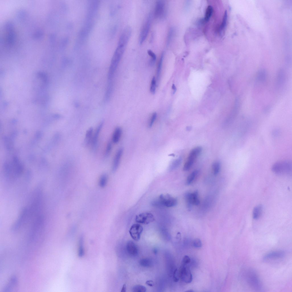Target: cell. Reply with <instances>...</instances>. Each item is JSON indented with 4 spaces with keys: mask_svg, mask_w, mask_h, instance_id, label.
Listing matches in <instances>:
<instances>
[{
    "mask_svg": "<svg viewBox=\"0 0 292 292\" xmlns=\"http://www.w3.org/2000/svg\"><path fill=\"white\" fill-rule=\"evenodd\" d=\"M179 277L182 281L186 283H190L192 279L190 271L187 264L182 263L179 272Z\"/></svg>",
    "mask_w": 292,
    "mask_h": 292,
    "instance_id": "7",
    "label": "cell"
},
{
    "mask_svg": "<svg viewBox=\"0 0 292 292\" xmlns=\"http://www.w3.org/2000/svg\"><path fill=\"white\" fill-rule=\"evenodd\" d=\"M179 273L177 269H176L174 271L173 274V280L175 282H177L179 280Z\"/></svg>",
    "mask_w": 292,
    "mask_h": 292,
    "instance_id": "38",
    "label": "cell"
},
{
    "mask_svg": "<svg viewBox=\"0 0 292 292\" xmlns=\"http://www.w3.org/2000/svg\"><path fill=\"white\" fill-rule=\"evenodd\" d=\"M262 206L260 205L256 206L254 208L252 216L254 219L257 220L260 218L262 214Z\"/></svg>",
    "mask_w": 292,
    "mask_h": 292,
    "instance_id": "22",
    "label": "cell"
},
{
    "mask_svg": "<svg viewBox=\"0 0 292 292\" xmlns=\"http://www.w3.org/2000/svg\"><path fill=\"white\" fill-rule=\"evenodd\" d=\"M193 245L196 248H201L202 246V243L200 239L198 238L195 239L193 242Z\"/></svg>",
    "mask_w": 292,
    "mask_h": 292,
    "instance_id": "35",
    "label": "cell"
},
{
    "mask_svg": "<svg viewBox=\"0 0 292 292\" xmlns=\"http://www.w3.org/2000/svg\"><path fill=\"white\" fill-rule=\"evenodd\" d=\"M177 199L168 193L162 194L153 202L154 205L171 207L175 206L177 203Z\"/></svg>",
    "mask_w": 292,
    "mask_h": 292,
    "instance_id": "4",
    "label": "cell"
},
{
    "mask_svg": "<svg viewBox=\"0 0 292 292\" xmlns=\"http://www.w3.org/2000/svg\"><path fill=\"white\" fill-rule=\"evenodd\" d=\"M146 284L150 286H153L154 285L153 282L152 280H148L146 282Z\"/></svg>",
    "mask_w": 292,
    "mask_h": 292,
    "instance_id": "40",
    "label": "cell"
},
{
    "mask_svg": "<svg viewBox=\"0 0 292 292\" xmlns=\"http://www.w3.org/2000/svg\"><path fill=\"white\" fill-rule=\"evenodd\" d=\"M292 169V162L288 160L281 161L276 162L271 167V170L273 172L280 175L291 174Z\"/></svg>",
    "mask_w": 292,
    "mask_h": 292,
    "instance_id": "2",
    "label": "cell"
},
{
    "mask_svg": "<svg viewBox=\"0 0 292 292\" xmlns=\"http://www.w3.org/2000/svg\"><path fill=\"white\" fill-rule=\"evenodd\" d=\"M18 283V279L15 275L12 276L7 283L3 289V292H9L10 291L17 285Z\"/></svg>",
    "mask_w": 292,
    "mask_h": 292,
    "instance_id": "14",
    "label": "cell"
},
{
    "mask_svg": "<svg viewBox=\"0 0 292 292\" xmlns=\"http://www.w3.org/2000/svg\"><path fill=\"white\" fill-rule=\"evenodd\" d=\"M172 89L173 90V94H174L175 93V92H176V87H175V86L174 84H173V85H172Z\"/></svg>",
    "mask_w": 292,
    "mask_h": 292,
    "instance_id": "42",
    "label": "cell"
},
{
    "mask_svg": "<svg viewBox=\"0 0 292 292\" xmlns=\"http://www.w3.org/2000/svg\"><path fill=\"white\" fill-rule=\"evenodd\" d=\"M126 249L128 253L131 256H135L138 253V249L136 244L132 241L129 240L127 243Z\"/></svg>",
    "mask_w": 292,
    "mask_h": 292,
    "instance_id": "15",
    "label": "cell"
},
{
    "mask_svg": "<svg viewBox=\"0 0 292 292\" xmlns=\"http://www.w3.org/2000/svg\"><path fill=\"white\" fill-rule=\"evenodd\" d=\"M241 277L246 284L254 290L262 289V285L257 274L253 269L246 268L242 270Z\"/></svg>",
    "mask_w": 292,
    "mask_h": 292,
    "instance_id": "1",
    "label": "cell"
},
{
    "mask_svg": "<svg viewBox=\"0 0 292 292\" xmlns=\"http://www.w3.org/2000/svg\"><path fill=\"white\" fill-rule=\"evenodd\" d=\"M220 169V165L219 162H216L213 163L212 165V169L215 175H216L219 173Z\"/></svg>",
    "mask_w": 292,
    "mask_h": 292,
    "instance_id": "32",
    "label": "cell"
},
{
    "mask_svg": "<svg viewBox=\"0 0 292 292\" xmlns=\"http://www.w3.org/2000/svg\"><path fill=\"white\" fill-rule=\"evenodd\" d=\"M152 21V15L149 14L146 19L141 31L139 42L142 44L145 41L149 33Z\"/></svg>",
    "mask_w": 292,
    "mask_h": 292,
    "instance_id": "6",
    "label": "cell"
},
{
    "mask_svg": "<svg viewBox=\"0 0 292 292\" xmlns=\"http://www.w3.org/2000/svg\"><path fill=\"white\" fill-rule=\"evenodd\" d=\"M111 149V143L109 141L107 144L105 151L104 155L105 157H108L109 155L110 154Z\"/></svg>",
    "mask_w": 292,
    "mask_h": 292,
    "instance_id": "34",
    "label": "cell"
},
{
    "mask_svg": "<svg viewBox=\"0 0 292 292\" xmlns=\"http://www.w3.org/2000/svg\"><path fill=\"white\" fill-rule=\"evenodd\" d=\"M286 255V252L284 251H275L269 252L265 255L263 257L264 261L277 260L284 258Z\"/></svg>",
    "mask_w": 292,
    "mask_h": 292,
    "instance_id": "11",
    "label": "cell"
},
{
    "mask_svg": "<svg viewBox=\"0 0 292 292\" xmlns=\"http://www.w3.org/2000/svg\"><path fill=\"white\" fill-rule=\"evenodd\" d=\"M185 200L188 208H190L192 205H198L200 202L198 197V193L195 191L192 193L187 192L185 195Z\"/></svg>",
    "mask_w": 292,
    "mask_h": 292,
    "instance_id": "10",
    "label": "cell"
},
{
    "mask_svg": "<svg viewBox=\"0 0 292 292\" xmlns=\"http://www.w3.org/2000/svg\"><path fill=\"white\" fill-rule=\"evenodd\" d=\"M104 121H101L98 126L96 129L95 133L93 137L91 145L93 148H95L97 144L98 137L103 126Z\"/></svg>",
    "mask_w": 292,
    "mask_h": 292,
    "instance_id": "18",
    "label": "cell"
},
{
    "mask_svg": "<svg viewBox=\"0 0 292 292\" xmlns=\"http://www.w3.org/2000/svg\"><path fill=\"white\" fill-rule=\"evenodd\" d=\"M165 13L166 5L164 1L162 0L157 1L155 7V16L157 18H162L165 16Z\"/></svg>",
    "mask_w": 292,
    "mask_h": 292,
    "instance_id": "9",
    "label": "cell"
},
{
    "mask_svg": "<svg viewBox=\"0 0 292 292\" xmlns=\"http://www.w3.org/2000/svg\"><path fill=\"white\" fill-rule=\"evenodd\" d=\"M267 76L266 71L264 69H261L257 72L256 79L257 81L263 83L265 81Z\"/></svg>",
    "mask_w": 292,
    "mask_h": 292,
    "instance_id": "21",
    "label": "cell"
},
{
    "mask_svg": "<svg viewBox=\"0 0 292 292\" xmlns=\"http://www.w3.org/2000/svg\"><path fill=\"white\" fill-rule=\"evenodd\" d=\"M93 132V129L92 127H90L86 132L84 141V144L86 146H88L91 144Z\"/></svg>",
    "mask_w": 292,
    "mask_h": 292,
    "instance_id": "19",
    "label": "cell"
},
{
    "mask_svg": "<svg viewBox=\"0 0 292 292\" xmlns=\"http://www.w3.org/2000/svg\"><path fill=\"white\" fill-rule=\"evenodd\" d=\"M155 217L151 213L144 212L137 215L135 218V220L137 223L147 224L155 220Z\"/></svg>",
    "mask_w": 292,
    "mask_h": 292,
    "instance_id": "8",
    "label": "cell"
},
{
    "mask_svg": "<svg viewBox=\"0 0 292 292\" xmlns=\"http://www.w3.org/2000/svg\"><path fill=\"white\" fill-rule=\"evenodd\" d=\"M227 12L225 11L223 17L222 22L221 25V28L222 29H223L225 27L227 21Z\"/></svg>",
    "mask_w": 292,
    "mask_h": 292,
    "instance_id": "37",
    "label": "cell"
},
{
    "mask_svg": "<svg viewBox=\"0 0 292 292\" xmlns=\"http://www.w3.org/2000/svg\"><path fill=\"white\" fill-rule=\"evenodd\" d=\"M146 287L142 285H137L132 288V291L135 292H145L146 291Z\"/></svg>",
    "mask_w": 292,
    "mask_h": 292,
    "instance_id": "29",
    "label": "cell"
},
{
    "mask_svg": "<svg viewBox=\"0 0 292 292\" xmlns=\"http://www.w3.org/2000/svg\"><path fill=\"white\" fill-rule=\"evenodd\" d=\"M126 284H124L122 288L121 292H125L126 291Z\"/></svg>",
    "mask_w": 292,
    "mask_h": 292,
    "instance_id": "41",
    "label": "cell"
},
{
    "mask_svg": "<svg viewBox=\"0 0 292 292\" xmlns=\"http://www.w3.org/2000/svg\"><path fill=\"white\" fill-rule=\"evenodd\" d=\"M132 32V29L129 26L126 27L123 30L119 41L118 45L124 46L127 44Z\"/></svg>",
    "mask_w": 292,
    "mask_h": 292,
    "instance_id": "13",
    "label": "cell"
},
{
    "mask_svg": "<svg viewBox=\"0 0 292 292\" xmlns=\"http://www.w3.org/2000/svg\"><path fill=\"white\" fill-rule=\"evenodd\" d=\"M164 55V52H163L161 55L158 63L157 70V79H156L157 81H158L159 80Z\"/></svg>",
    "mask_w": 292,
    "mask_h": 292,
    "instance_id": "23",
    "label": "cell"
},
{
    "mask_svg": "<svg viewBox=\"0 0 292 292\" xmlns=\"http://www.w3.org/2000/svg\"><path fill=\"white\" fill-rule=\"evenodd\" d=\"M156 86V80L155 77H153L151 80L150 91L152 94H154L155 92Z\"/></svg>",
    "mask_w": 292,
    "mask_h": 292,
    "instance_id": "33",
    "label": "cell"
},
{
    "mask_svg": "<svg viewBox=\"0 0 292 292\" xmlns=\"http://www.w3.org/2000/svg\"><path fill=\"white\" fill-rule=\"evenodd\" d=\"M147 53L151 59L150 61V65H153L156 61V56L155 54L151 50H148Z\"/></svg>",
    "mask_w": 292,
    "mask_h": 292,
    "instance_id": "31",
    "label": "cell"
},
{
    "mask_svg": "<svg viewBox=\"0 0 292 292\" xmlns=\"http://www.w3.org/2000/svg\"><path fill=\"white\" fill-rule=\"evenodd\" d=\"M213 11V9L212 6L209 5L207 8L205 15V20L206 21H208L211 16Z\"/></svg>",
    "mask_w": 292,
    "mask_h": 292,
    "instance_id": "28",
    "label": "cell"
},
{
    "mask_svg": "<svg viewBox=\"0 0 292 292\" xmlns=\"http://www.w3.org/2000/svg\"><path fill=\"white\" fill-rule=\"evenodd\" d=\"M125 46L118 45L112 57L108 73V78H112L124 51Z\"/></svg>",
    "mask_w": 292,
    "mask_h": 292,
    "instance_id": "3",
    "label": "cell"
},
{
    "mask_svg": "<svg viewBox=\"0 0 292 292\" xmlns=\"http://www.w3.org/2000/svg\"><path fill=\"white\" fill-rule=\"evenodd\" d=\"M198 171L195 170L192 172L189 175L186 180L187 184H190L192 182L198 174Z\"/></svg>",
    "mask_w": 292,
    "mask_h": 292,
    "instance_id": "26",
    "label": "cell"
},
{
    "mask_svg": "<svg viewBox=\"0 0 292 292\" xmlns=\"http://www.w3.org/2000/svg\"><path fill=\"white\" fill-rule=\"evenodd\" d=\"M157 116V114L156 112L153 113L149 124V128H151L152 126L156 119Z\"/></svg>",
    "mask_w": 292,
    "mask_h": 292,
    "instance_id": "36",
    "label": "cell"
},
{
    "mask_svg": "<svg viewBox=\"0 0 292 292\" xmlns=\"http://www.w3.org/2000/svg\"><path fill=\"white\" fill-rule=\"evenodd\" d=\"M79 244L78 256L80 257H82L84 254V250L83 248V238L82 237H81L80 238Z\"/></svg>",
    "mask_w": 292,
    "mask_h": 292,
    "instance_id": "30",
    "label": "cell"
},
{
    "mask_svg": "<svg viewBox=\"0 0 292 292\" xmlns=\"http://www.w3.org/2000/svg\"><path fill=\"white\" fill-rule=\"evenodd\" d=\"M201 151L202 148L199 146L196 147L191 150L183 166L184 171H186L190 169Z\"/></svg>",
    "mask_w": 292,
    "mask_h": 292,
    "instance_id": "5",
    "label": "cell"
},
{
    "mask_svg": "<svg viewBox=\"0 0 292 292\" xmlns=\"http://www.w3.org/2000/svg\"><path fill=\"white\" fill-rule=\"evenodd\" d=\"M182 160V158L180 157L173 161L169 166V170L172 171L177 168L181 164Z\"/></svg>",
    "mask_w": 292,
    "mask_h": 292,
    "instance_id": "25",
    "label": "cell"
},
{
    "mask_svg": "<svg viewBox=\"0 0 292 292\" xmlns=\"http://www.w3.org/2000/svg\"><path fill=\"white\" fill-rule=\"evenodd\" d=\"M122 133L121 129L119 127H116L113 132L112 141L115 143H117L119 141Z\"/></svg>",
    "mask_w": 292,
    "mask_h": 292,
    "instance_id": "20",
    "label": "cell"
},
{
    "mask_svg": "<svg viewBox=\"0 0 292 292\" xmlns=\"http://www.w3.org/2000/svg\"><path fill=\"white\" fill-rule=\"evenodd\" d=\"M143 230V227L141 225L138 224H135L130 228L129 233L132 238L135 241H137L140 238Z\"/></svg>",
    "mask_w": 292,
    "mask_h": 292,
    "instance_id": "12",
    "label": "cell"
},
{
    "mask_svg": "<svg viewBox=\"0 0 292 292\" xmlns=\"http://www.w3.org/2000/svg\"><path fill=\"white\" fill-rule=\"evenodd\" d=\"M188 291V292H193V291H192V290H188V291Z\"/></svg>",
    "mask_w": 292,
    "mask_h": 292,
    "instance_id": "43",
    "label": "cell"
},
{
    "mask_svg": "<svg viewBox=\"0 0 292 292\" xmlns=\"http://www.w3.org/2000/svg\"><path fill=\"white\" fill-rule=\"evenodd\" d=\"M190 261L191 259L187 255H185L183 258L182 263L187 265L190 262Z\"/></svg>",
    "mask_w": 292,
    "mask_h": 292,
    "instance_id": "39",
    "label": "cell"
},
{
    "mask_svg": "<svg viewBox=\"0 0 292 292\" xmlns=\"http://www.w3.org/2000/svg\"><path fill=\"white\" fill-rule=\"evenodd\" d=\"M107 181L108 176L107 175L105 174L102 175L100 178L99 181L100 186L101 187H104L107 184Z\"/></svg>",
    "mask_w": 292,
    "mask_h": 292,
    "instance_id": "27",
    "label": "cell"
},
{
    "mask_svg": "<svg viewBox=\"0 0 292 292\" xmlns=\"http://www.w3.org/2000/svg\"><path fill=\"white\" fill-rule=\"evenodd\" d=\"M140 265L143 267H149L153 265L152 260L149 258H143L139 261Z\"/></svg>",
    "mask_w": 292,
    "mask_h": 292,
    "instance_id": "24",
    "label": "cell"
},
{
    "mask_svg": "<svg viewBox=\"0 0 292 292\" xmlns=\"http://www.w3.org/2000/svg\"><path fill=\"white\" fill-rule=\"evenodd\" d=\"M123 152V149L120 148L116 153L112 166V171L113 172H115L118 168Z\"/></svg>",
    "mask_w": 292,
    "mask_h": 292,
    "instance_id": "17",
    "label": "cell"
},
{
    "mask_svg": "<svg viewBox=\"0 0 292 292\" xmlns=\"http://www.w3.org/2000/svg\"><path fill=\"white\" fill-rule=\"evenodd\" d=\"M286 76L285 71L281 70L278 72L276 80L277 88L278 89L282 88L285 84Z\"/></svg>",
    "mask_w": 292,
    "mask_h": 292,
    "instance_id": "16",
    "label": "cell"
}]
</instances>
